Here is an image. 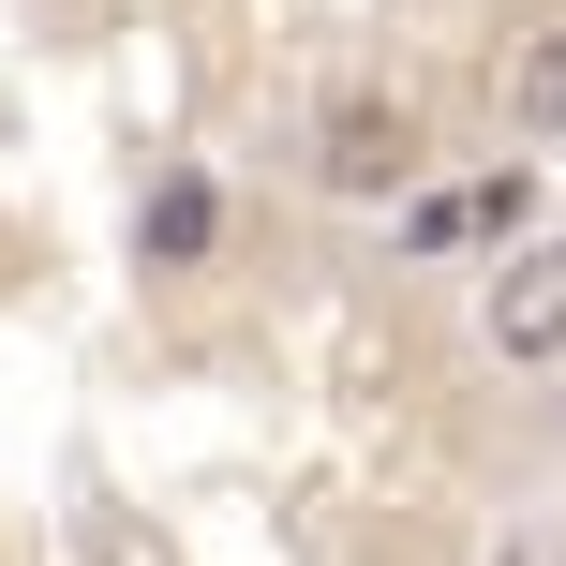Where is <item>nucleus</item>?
Listing matches in <instances>:
<instances>
[{
	"mask_svg": "<svg viewBox=\"0 0 566 566\" xmlns=\"http://www.w3.org/2000/svg\"><path fill=\"white\" fill-rule=\"evenodd\" d=\"M418 165H432V135H418L402 90H328V105H313V195L402 209V195H418Z\"/></svg>",
	"mask_w": 566,
	"mask_h": 566,
	"instance_id": "nucleus-1",
	"label": "nucleus"
},
{
	"mask_svg": "<svg viewBox=\"0 0 566 566\" xmlns=\"http://www.w3.org/2000/svg\"><path fill=\"white\" fill-rule=\"evenodd\" d=\"M478 343H492L507 373L566 358V239H522V254L492 269V298H478Z\"/></svg>",
	"mask_w": 566,
	"mask_h": 566,
	"instance_id": "nucleus-2",
	"label": "nucleus"
},
{
	"mask_svg": "<svg viewBox=\"0 0 566 566\" xmlns=\"http://www.w3.org/2000/svg\"><path fill=\"white\" fill-rule=\"evenodd\" d=\"M537 224V165H492V179H462V195H402V254H462V239H522Z\"/></svg>",
	"mask_w": 566,
	"mask_h": 566,
	"instance_id": "nucleus-3",
	"label": "nucleus"
},
{
	"mask_svg": "<svg viewBox=\"0 0 566 566\" xmlns=\"http://www.w3.org/2000/svg\"><path fill=\"white\" fill-rule=\"evenodd\" d=\"M492 119L507 135H566V15H522L492 45Z\"/></svg>",
	"mask_w": 566,
	"mask_h": 566,
	"instance_id": "nucleus-4",
	"label": "nucleus"
},
{
	"mask_svg": "<svg viewBox=\"0 0 566 566\" xmlns=\"http://www.w3.org/2000/svg\"><path fill=\"white\" fill-rule=\"evenodd\" d=\"M209 239H224V195H209V165H165L135 209V254L149 269H209Z\"/></svg>",
	"mask_w": 566,
	"mask_h": 566,
	"instance_id": "nucleus-5",
	"label": "nucleus"
},
{
	"mask_svg": "<svg viewBox=\"0 0 566 566\" xmlns=\"http://www.w3.org/2000/svg\"><path fill=\"white\" fill-rule=\"evenodd\" d=\"M507 566H522V552H507Z\"/></svg>",
	"mask_w": 566,
	"mask_h": 566,
	"instance_id": "nucleus-6",
	"label": "nucleus"
}]
</instances>
